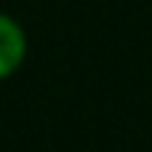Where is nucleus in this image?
<instances>
[{"label": "nucleus", "instance_id": "nucleus-1", "mask_svg": "<svg viewBox=\"0 0 152 152\" xmlns=\"http://www.w3.org/2000/svg\"><path fill=\"white\" fill-rule=\"evenodd\" d=\"M26 54H28L26 28L14 17L0 11V82L20 71V65L26 62Z\"/></svg>", "mask_w": 152, "mask_h": 152}]
</instances>
